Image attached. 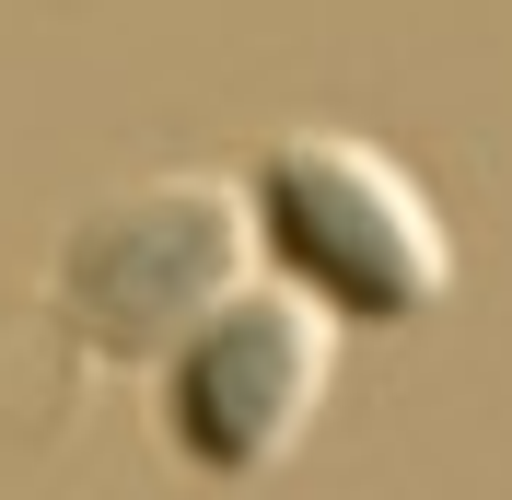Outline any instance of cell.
Segmentation results:
<instances>
[{
	"label": "cell",
	"instance_id": "7a4b0ae2",
	"mask_svg": "<svg viewBox=\"0 0 512 500\" xmlns=\"http://www.w3.org/2000/svg\"><path fill=\"white\" fill-rule=\"evenodd\" d=\"M256 256L291 291H315L338 326H419L454 291V233L396 152L350 128H268L245 163Z\"/></svg>",
	"mask_w": 512,
	"mask_h": 500
},
{
	"label": "cell",
	"instance_id": "6da1fadb",
	"mask_svg": "<svg viewBox=\"0 0 512 500\" xmlns=\"http://www.w3.org/2000/svg\"><path fill=\"white\" fill-rule=\"evenodd\" d=\"M245 280H256V210L233 175H198V163L94 187L47 245V314L70 326V349L128 361V373H163Z\"/></svg>",
	"mask_w": 512,
	"mask_h": 500
},
{
	"label": "cell",
	"instance_id": "3957f363",
	"mask_svg": "<svg viewBox=\"0 0 512 500\" xmlns=\"http://www.w3.org/2000/svg\"><path fill=\"white\" fill-rule=\"evenodd\" d=\"M163 442L198 477H268L338 396V314L291 280H245L175 361H163Z\"/></svg>",
	"mask_w": 512,
	"mask_h": 500
}]
</instances>
